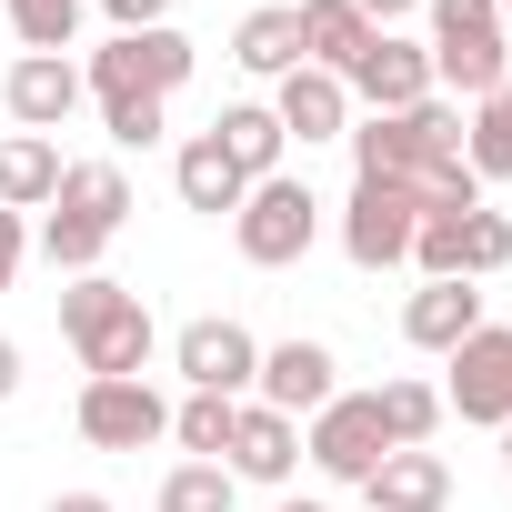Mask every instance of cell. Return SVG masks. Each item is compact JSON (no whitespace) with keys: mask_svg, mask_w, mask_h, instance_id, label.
Wrapping results in <instances>:
<instances>
[{"mask_svg":"<svg viewBox=\"0 0 512 512\" xmlns=\"http://www.w3.org/2000/svg\"><path fill=\"white\" fill-rule=\"evenodd\" d=\"M362 181H412L422 211H482V181L462 161V111L452 101H412V111H372L342 131Z\"/></svg>","mask_w":512,"mask_h":512,"instance_id":"6da1fadb","label":"cell"},{"mask_svg":"<svg viewBox=\"0 0 512 512\" xmlns=\"http://www.w3.org/2000/svg\"><path fill=\"white\" fill-rule=\"evenodd\" d=\"M61 332H71V352H81V372L91 382H131V372H151V302L131 292V282H101V272H81L71 292H61Z\"/></svg>","mask_w":512,"mask_h":512,"instance_id":"7a4b0ae2","label":"cell"},{"mask_svg":"<svg viewBox=\"0 0 512 512\" xmlns=\"http://www.w3.org/2000/svg\"><path fill=\"white\" fill-rule=\"evenodd\" d=\"M131 221V181H121V161H71L61 171V191H51V221H41V251H51V272H101V251H111V231Z\"/></svg>","mask_w":512,"mask_h":512,"instance_id":"3957f363","label":"cell"},{"mask_svg":"<svg viewBox=\"0 0 512 512\" xmlns=\"http://www.w3.org/2000/svg\"><path fill=\"white\" fill-rule=\"evenodd\" d=\"M191 41L161 21V31H111V51H91V71H81V91L101 101V111H141V101H171L181 81H191Z\"/></svg>","mask_w":512,"mask_h":512,"instance_id":"277c9868","label":"cell"},{"mask_svg":"<svg viewBox=\"0 0 512 512\" xmlns=\"http://www.w3.org/2000/svg\"><path fill=\"white\" fill-rule=\"evenodd\" d=\"M432 11V91H462V101H482V91H502L512 81V51H502V11L492 0H422Z\"/></svg>","mask_w":512,"mask_h":512,"instance_id":"5b68a950","label":"cell"},{"mask_svg":"<svg viewBox=\"0 0 512 512\" xmlns=\"http://www.w3.org/2000/svg\"><path fill=\"white\" fill-rule=\"evenodd\" d=\"M231 241H241V262H251V272H292L302 251L322 241V201H312V181H292V171L251 181L241 211H231Z\"/></svg>","mask_w":512,"mask_h":512,"instance_id":"8992f818","label":"cell"},{"mask_svg":"<svg viewBox=\"0 0 512 512\" xmlns=\"http://www.w3.org/2000/svg\"><path fill=\"white\" fill-rule=\"evenodd\" d=\"M412 231H422V191H412V181H362V171H352V201H342V251H352V272L412 262Z\"/></svg>","mask_w":512,"mask_h":512,"instance_id":"52a82bcc","label":"cell"},{"mask_svg":"<svg viewBox=\"0 0 512 512\" xmlns=\"http://www.w3.org/2000/svg\"><path fill=\"white\" fill-rule=\"evenodd\" d=\"M71 422H81L91 452H151V442L171 432V402L131 372V382H81V412H71Z\"/></svg>","mask_w":512,"mask_h":512,"instance_id":"ba28073f","label":"cell"},{"mask_svg":"<svg viewBox=\"0 0 512 512\" xmlns=\"http://www.w3.org/2000/svg\"><path fill=\"white\" fill-rule=\"evenodd\" d=\"M171 372H181L191 392H221V402H241V392H251V372H262V342H251L241 322H221V312H201V322H181V342H171Z\"/></svg>","mask_w":512,"mask_h":512,"instance_id":"9c48e42d","label":"cell"},{"mask_svg":"<svg viewBox=\"0 0 512 512\" xmlns=\"http://www.w3.org/2000/svg\"><path fill=\"white\" fill-rule=\"evenodd\" d=\"M302 452L332 472V482H362L382 452H392V432H382V402L372 392H332L322 412H312V432H302Z\"/></svg>","mask_w":512,"mask_h":512,"instance_id":"30bf717a","label":"cell"},{"mask_svg":"<svg viewBox=\"0 0 512 512\" xmlns=\"http://www.w3.org/2000/svg\"><path fill=\"white\" fill-rule=\"evenodd\" d=\"M452 362V382H442V412H462V422H512V332L502 322H482L462 352H442Z\"/></svg>","mask_w":512,"mask_h":512,"instance_id":"8fae6325","label":"cell"},{"mask_svg":"<svg viewBox=\"0 0 512 512\" xmlns=\"http://www.w3.org/2000/svg\"><path fill=\"white\" fill-rule=\"evenodd\" d=\"M342 91H352V101H372V111H412V101H432V51H422V41H402V31H372V41H362V61L342 71Z\"/></svg>","mask_w":512,"mask_h":512,"instance_id":"7c38bea8","label":"cell"},{"mask_svg":"<svg viewBox=\"0 0 512 512\" xmlns=\"http://www.w3.org/2000/svg\"><path fill=\"white\" fill-rule=\"evenodd\" d=\"M292 462H302V422L292 412H272V402H241L231 412V442H221V472L231 482H292Z\"/></svg>","mask_w":512,"mask_h":512,"instance_id":"4fadbf2b","label":"cell"},{"mask_svg":"<svg viewBox=\"0 0 512 512\" xmlns=\"http://www.w3.org/2000/svg\"><path fill=\"white\" fill-rule=\"evenodd\" d=\"M0 101H11L21 131H61V121L81 111V71H71V51H21L11 81H0Z\"/></svg>","mask_w":512,"mask_h":512,"instance_id":"5bb4252c","label":"cell"},{"mask_svg":"<svg viewBox=\"0 0 512 512\" xmlns=\"http://www.w3.org/2000/svg\"><path fill=\"white\" fill-rule=\"evenodd\" d=\"M332 372H342V362H332V342H272V352H262V372H251V392H262L272 412H292V422H302V412H322V402L342 392Z\"/></svg>","mask_w":512,"mask_h":512,"instance_id":"9a60e30c","label":"cell"},{"mask_svg":"<svg viewBox=\"0 0 512 512\" xmlns=\"http://www.w3.org/2000/svg\"><path fill=\"white\" fill-rule=\"evenodd\" d=\"M482 332V292L472 282H422L412 302H402V342L412 352H462Z\"/></svg>","mask_w":512,"mask_h":512,"instance_id":"2e32d148","label":"cell"},{"mask_svg":"<svg viewBox=\"0 0 512 512\" xmlns=\"http://www.w3.org/2000/svg\"><path fill=\"white\" fill-rule=\"evenodd\" d=\"M282 141H342L352 131V91L332 71H282V101H272Z\"/></svg>","mask_w":512,"mask_h":512,"instance_id":"e0dca14e","label":"cell"},{"mask_svg":"<svg viewBox=\"0 0 512 512\" xmlns=\"http://www.w3.org/2000/svg\"><path fill=\"white\" fill-rule=\"evenodd\" d=\"M362 492H372V512H442L452 472H442V452H382L362 472Z\"/></svg>","mask_w":512,"mask_h":512,"instance_id":"ac0fdd59","label":"cell"},{"mask_svg":"<svg viewBox=\"0 0 512 512\" xmlns=\"http://www.w3.org/2000/svg\"><path fill=\"white\" fill-rule=\"evenodd\" d=\"M292 11H302V71H352L362 61V41H372V21L352 11V0H292Z\"/></svg>","mask_w":512,"mask_h":512,"instance_id":"d6986e66","label":"cell"},{"mask_svg":"<svg viewBox=\"0 0 512 512\" xmlns=\"http://www.w3.org/2000/svg\"><path fill=\"white\" fill-rule=\"evenodd\" d=\"M231 61H241L251 81H282V71H302V11H292V0L251 11V21L231 31Z\"/></svg>","mask_w":512,"mask_h":512,"instance_id":"ffe728a7","label":"cell"},{"mask_svg":"<svg viewBox=\"0 0 512 512\" xmlns=\"http://www.w3.org/2000/svg\"><path fill=\"white\" fill-rule=\"evenodd\" d=\"M211 141H221V161H231L241 181H272V171H282V151H292V141H282V121H272L262 101H231V111L211 121Z\"/></svg>","mask_w":512,"mask_h":512,"instance_id":"44dd1931","label":"cell"},{"mask_svg":"<svg viewBox=\"0 0 512 512\" xmlns=\"http://www.w3.org/2000/svg\"><path fill=\"white\" fill-rule=\"evenodd\" d=\"M61 171H71V161H61L41 131H11V141H0V211H51Z\"/></svg>","mask_w":512,"mask_h":512,"instance_id":"7402d4cb","label":"cell"},{"mask_svg":"<svg viewBox=\"0 0 512 512\" xmlns=\"http://www.w3.org/2000/svg\"><path fill=\"white\" fill-rule=\"evenodd\" d=\"M171 181H181V201H191V211H211V221H221V211H241V191H251V181L221 161V141H211V131H201V141H181Z\"/></svg>","mask_w":512,"mask_h":512,"instance_id":"603a6c76","label":"cell"},{"mask_svg":"<svg viewBox=\"0 0 512 512\" xmlns=\"http://www.w3.org/2000/svg\"><path fill=\"white\" fill-rule=\"evenodd\" d=\"M462 161H472V181H512V81L472 101V121H462Z\"/></svg>","mask_w":512,"mask_h":512,"instance_id":"cb8c5ba5","label":"cell"},{"mask_svg":"<svg viewBox=\"0 0 512 512\" xmlns=\"http://www.w3.org/2000/svg\"><path fill=\"white\" fill-rule=\"evenodd\" d=\"M372 402H382V432H392V452H422V442L442 432V392H432V382H382Z\"/></svg>","mask_w":512,"mask_h":512,"instance_id":"d4e9b609","label":"cell"},{"mask_svg":"<svg viewBox=\"0 0 512 512\" xmlns=\"http://www.w3.org/2000/svg\"><path fill=\"white\" fill-rule=\"evenodd\" d=\"M231 412H241V402H221V392H191V402L171 412V442H181L191 462H221V442H231Z\"/></svg>","mask_w":512,"mask_h":512,"instance_id":"484cf974","label":"cell"},{"mask_svg":"<svg viewBox=\"0 0 512 512\" xmlns=\"http://www.w3.org/2000/svg\"><path fill=\"white\" fill-rule=\"evenodd\" d=\"M231 492H241V482H231L221 462H181V472L161 482V512H231Z\"/></svg>","mask_w":512,"mask_h":512,"instance_id":"4316f807","label":"cell"},{"mask_svg":"<svg viewBox=\"0 0 512 512\" xmlns=\"http://www.w3.org/2000/svg\"><path fill=\"white\" fill-rule=\"evenodd\" d=\"M11 31H21V51H71L81 0H11Z\"/></svg>","mask_w":512,"mask_h":512,"instance_id":"83f0119b","label":"cell"},{"mask_svg":"<svg viewBox=\"0 0 512 512\" xmlns=\"http://www.w3.org/2000/svg\"><path fill=\"white\" fill-rule=\"evenodd\" d=\"M512 262V221L482 201V211H462V282H482V272H502Z\"/></svg>","mask_w":512,"mask_h":512,"instance_id":"f1b7e54d","label":"cell"},{"mask_svg":"<svg viewBox=\"0 0 512 512\" xmlns=\"http://www.w3.org/2000/svg\"><path fill=\"white\" fill-rule=\"evenodd\" d=\"M101 11H111V31H161L171 0H101Z\"/></svg>","mask_w":512,"mask_h":512,"instance_id":"f546056e","label":"cell"},{"mask_svg":"<svg viewBox=\"0 0 512 512\" xmlns=\"http://www.w3.org/2000/svg\"><path fill=\"white\" fill-rule=\"evenodd\" d=\"M21 251H31V231H21V211H0V292H11V272H21Z\"/></svg>","mask_w":512,"mask_h":512,"instance_id":"4dcf8cb0","label":"cell"},{"mask_svg":"<svg viewBox=\"0 0 512 512\" xmlns=\"http://www.w3.org/2000/svg\"><path fill=\"white\" fill-rule=\"evenodd\" d=\"M352 11H362V21H372V31H392V21H402V11H422V0H352Z\"/></svg>","mask_w":512,"mask_h":512,"instance_id":"1f68e13d","label":"cell"},{"mask_svg":"<svg viewBox=\"0 0 512 512\" xmlns=\"http://www.w3.org/2000/svg\"><path fill=\"white\" fill-rule=\"evenodd\" d=\"M21 392V342H0V402Z\"/></svg>","mask_w":512,"mask_h":512,"instance_id":"d6a6232c","label":"cell"},{"mask_svg":"<svg viewBox=\"0 0 512 512\" xmlns=\"http://www.w3.org/2000/svg\"><path fill=\"white\" fill-rule=\"evenodd\" d=\"M51 512H111L101 492H51Z\"/></svg>","mask_w":512,"mask_h":512,"instance_id":"836d02e7","label":"cell"},{"mask_svg":"<svg viewBox=\"0 0 512 512\" xmlns=\"http://www.w3.org/2000/svg\"><path fill=\"white\" fill-rule=\"evenodd\" d=\"M282 512H322V502H282Z\"/></svg>","mask_w":512,"mask_h":512,"instance_id":"e575fe53","label":"cell"},{"mask_svg":"<svg viewBox=\"0 0 512 512\" xmlns=\"http://www.w3.org/2000/svg\"><path fill=\"white\" fill-rule=\"evenodd\" d=\"M492 11H502V21H512V0H492Z\"/></svg>","mask_w":512,"mask_h":512,"instance_id":"d590c367","label":"cell"},{"mask_svg":"<svg viewBox=\"0 0 512 512\" xmlns=\"http://www.w3.org/2000/svg\"><path fill=\"white\" fill-rule=\"evenodd\" d=\"M502 452H512V422H502Z\"/></svg>","mask_w":512,"mask_h":512,"instance_id":"8d00e7d4","label":"cell"}]
</instances>
